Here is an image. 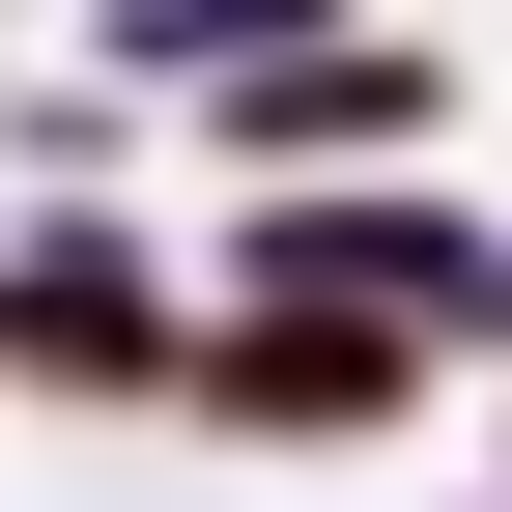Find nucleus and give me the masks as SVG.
Wrapping results in <instances>:
<instances>
[{
	"label": "nucleus",
	"instance_id": "1",
	"mask_svg": "<svg viewBox=\"0 0 512 512\" xmlns=\"http://www.w3.org/2000/svg\"><path fill=\"white\" fill-rule=\"evenodd\" d=\"M427 399H456V342H399L342 285H200V342H171V427H228V456H370Z\"/></svg>",
	"mask_w": 512,
	"mask_h": 512
},
{
	"label": "nucleus",
	"instance_id": "2",
	"mask_svg": "<svg viewBox=\"0 0 512 512\" xmlns=\"http://www.w3.org/2000/svg\"><path fill=\"white\" fill-rule=\"evenodd\" d=\"M171 342H200V285L114 228V171L0 228V399H86V427H114V399H171Z\"/></svg>",
	"mask_w": 512,
	"mask_h": 512
},
{
	"label": "nucleus",
	"instance_id": "3",
	"mask_svg": "<svg viewBox=\"0 0 512 512\" xmlns=\"http://www.w3.org/2000/svg\"><path fill=\"white\" fill-rule=\"evenodd\" d=\"M427 114H456V57H427V29H342V0H285V29L200 86V143H228V171H399Z\"/></svg>",
	"mask_w": 512,
	"mask_h": 512
},
{
	"label": "nucleus",
	"instance_id": "4",
	"mask_svg": "<svg viewBox=\"0 0 512 512\" xmlns=\"http://www.w3.org/2000/svg\"><path fill=\"white\" fill-rule=\"evenodd\" d=\"M484 512H512V484H484Z\"/></svg>",
	"mask_w": 512,
	"mask_h": 512
}]
</instances>
